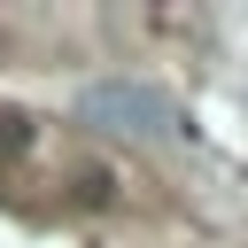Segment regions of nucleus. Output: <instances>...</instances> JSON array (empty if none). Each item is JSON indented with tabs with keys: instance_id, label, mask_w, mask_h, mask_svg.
Segmentation results:
<instances>
[{
	"instance_id": "nucleus-2",
	"label": "nucleus",
	"mask_w": 248,
	"mask_h": 248,
	"mask_svg": "<svg viewBox=\"0 0 248 248\" xmlns=\"http://www.w3.org/2000/svg\"><path fill=\"white\" fill-rule=\"evenodd\" d=\"M23 140H31V116H16V108H8V116H0V155H16Z\"/></svg>"
},
{
	"instance_id": "nucleus-1",
	"label": "nucleus",
	"mask_w": 248,
	"mask_h": 248,
	"mask_svg": "<svg viewBox=\"0 0 248 248\" xmlns=\"http://www.w3.org/2000/svg\"><path fill=\"white\" fill-rule=\"evenodd\" d=\"M78 108H85V124H101V132H116V140H170V132L186 124L178 101H170L163 85H147V78H101V85L78 93Z\"/></svg>"
}]
</instances>
